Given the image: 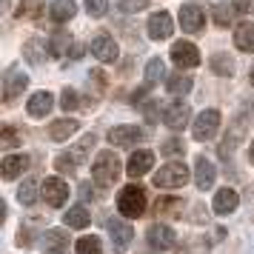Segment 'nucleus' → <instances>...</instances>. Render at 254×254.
<instances>
[{"label": "nucleus", "mask_w": 254, "mask_h": 254, "mask_svg": "<svg viewBox=\"0 0 254 254\" xmlns=\"http://www.w3.org/2000/svg\"><path fill=\"white\" fill-rule=\"evenodd\" d=\"M92 177L97 186H112L120 177V157L115 151H100L92 163Z\"/></svg>", "instance_id": "nucleus-1"}, {"label": "nucleus", "mask_w": 254, "mask_h": 254, "mask_svg": "<svg viewBox=\"0 0 254 254\" xmlns=\"http://www.w3.org/2000/svg\"><path fill=\"white\" fill-rule=\"evenodd\" d=\"M117 211L123 217H134V220L143 217V211H146V191L134 183L120 189V194H117Z\"/></svg>", "instance_id": "nucleus-2"}, {"label": "nucleus", "mask_w": 254, "mask_h": 254, "mask_svg": "<svg viewBox=\"0 0 254 254\" xmlns=\"http://www.w3.org/2000/svg\"><path fill=\"white\" fill-rule=\"evenodd\" d=\"M186 183H189V166L186 163H166L154 174V186L157 189H180Z\"/></svg>", "instance_id": "nucleus-3"}, {"label": "nucleus", "mask_w": 254, "mask_h": 254, "mask_svg": "<svg viewBox=\"0 0 254 254\" xmlns=\"http://www.w3.org/2000/svg\"><path fill=\"white\" fill-rule=\"evenodd\" d=\"M220 128V112L217 109H206L203 115H197V120L191 123V137L200 140V143H206L217 134Z\"/></svg>", "instance_id": "nucleus-4"}, {"label": "nucleus", "mask_w": 254, "mask_h": 254, "mask_svg": "<svg viewBox=\"0 0 254 254\" xmlns=\"http://www.w3.org/2000/svg\"><path fill=\"white\" fill-rule=\"evenodd\" d=\"M146 237H149V246L157 249V252H169V249L177 246V234H174V229L166 226V223H151L149 231H146Z\"/></svg>", "instance_id": "nucleus-5"}, {"label": "nucleus", "mask_w": 254, "mask_h": 254, "mask_svg": "<svg viewBox=\"0 0 254 254\" xmlns=\"http://www.w3.org/2000/svg\"><path fill=\"white\" fill-rule=\"evenodd\" d=\"M43 200H46L52 208L66 206V200H69V186H66V180H60V177H46V180H43Z\"/></svg>", "instance_id": "nucleus-6"}, {"label": "nucleus", "mask_w": 254, "mask_h": 254, "mask_svg": "<svg viewBox=\"0 0 254 254\" xmlns=\"http://www.w3.org/2000/svg\"><path fill=\"white\" fill-rule=\"evenodd\" d=\"M106 229H109V234H112V243H115L117 254H123L128 246H131V240H134V229H131L128 223H123V220H117V217L109 220Z\"/></svg>", "instance_id": "nucleus-7"}, {"label": "nucleus", "mask_w": 254, "mask_h": 254, "mask_svg": "<svg viewBox=\"0 0 254 254\" xmlns=\"http://www.w3.org/2000/svg\"><path fill=\"white\" fill-rule=\"evenodd\" d=\"M172 60H174V66H180V69H194L200 63V52H197L194 43L180 40V43L172 46Z\"/></svg>", "instance_id": "nucleus-8"}, {"label": "nucleus", "mask_w": 254, "mask_h": 254, "mask_svg": "<svg viewBox=\"0 0 254 254\" xmlns=\"http://www.w3.org/2000/svg\"><path fill=\"white\" fill-rule=\"evenodd\" d=\"M203 23H206V14H203L200 6H194V3L180 6V29H183V32L197 35V32H203Z\"/></svg>", "instance_id": "nucleus-9"}, {"label": "nucleus", "mask_w": 254, "mask_h": 254, "mask_svg": "<svg viewBox=\"0 0 254 254\" xmlns=\"http://www.w3.org/2000/svg\"><path fill=\"white\" fill-rule=\"evenodd\" d=\"M140 140H146L143 134V128L140 126H115L109 131V143L112 146H120V149H126V146H134Z\"/></svg>", "instance_id": "nucleus-10"}, {"label": "nucleus", "mask_w": 254, "mask_h": 254, "mask_svg": "<svg viewBox=\"0 0 254 254\" xmlns=\"http://www.w3.org/2000/svg\"><path fill=\"white\" fill-rule=\"evenodd\" d=\"M92 55L100 60V63H115V60L120 58L115 37H112V35H97L92 40Z\"/></svg>", "instance_id": "nucleus-11"}, {"label": "nucleus", "mask_w": 254, "mask_h": 254, "mask_svg": "<svg viewBox=\"0 0 254 254\" xmlns=\"http://www.w3.org/2000/svg\"><path fill=\"white\" fill-rule=\"evenodd\" d=\"M174 32V23H172V14L169 12H154L149 17V37L151 40H169Z\"/></svg>", "instance_id": "nucleus-12"}, {"label": "nucleus", "mask_w": 254, "mask_h": 254, "mask_svg": "<svg viewBox=\"0 0 254 254\" xmlns=\"http://www.w3.org/2000/svg\"><path fill=\"white\" fill-rule=\"evenodd\" d=\"M26 86H29V77H26L23 71L20 69H9L6 71V80H3V100L12 103L20 92H26Z\"/></svg>", "instance_id": "nucleus-13"}, {"label": "nucleus", "mask_w": 254, "mask_h": 254, "mask_svg": "<svg viewBox=\"0 0 254 254\" xmlns=\"http://www.w3.org/2000/svg\"><path fill=\"white\" fill-rule=\"evenodd\" d=\"M189 120H191V109L186 103H172L166 109V115H163V123L169 128H174V131H183L189 126Z\"/></svg>", "instance_id": "nucleus-14"}, {"label": "nucleus", "mask_w": 254, "mask_h": 254, "mask_svg": "<svg viewBox=\"0 0 254 254\" xmlns=\"http://www.w3.org/2000/svg\"><path fill=\"white\" fill-rule=\"evenodd\" d=\"M69 234L63 229H49L43 234V254H69Z\"/></svg>", "instance_id": "nucleus-15"}, {"label": "nucleus", "mask_w": 254, "mask_h": 254, "mask_svg": "<svg viewBox=\"0 0 254 254\" xmlns=\"http://www.w3.org/2000/svg\"><path fill=\"white\" fill-rule=\"evenodd\" d=\"M214 177H217V169L211 166V160H206L203 154L194 160V183L200 191H206V189H211L214 186Z\"/></svg>", "instance_id": "nucleus-16"}, {"label": "nucleus", "mask_w": 254, "mask_h": 254, "mask_svg": "<svg viewBox=\"0 0 254 254\" xmlns=\"http://www.w3.org/2000/svg\"><path fill=\"white\" fill-rule=\"evenodd\" d=\"M151 166H154V154H151L149 149H140V151H134V154L128 157L126 172H128V177H143Z\"/></svg>", "instance_id": "nucleus-17"}, {"label": "nucleus", "mask_w": 254, "mask_h": 254, "mask_svg": "<svg viewBox=\"0 0 254 254\" xmlns=\"http://www.w3.org/2000/svg\"><path fill=\"white\" fill-rule=\"evenodd\" d=\"M237 206H240V197H237L234 189H220L217 194H214V203H211L214 214H231Z\"/></svg>", "instance_id": "nucleus-18"}, {"label": "nucleus", "mask_w": 254, "mask_h": 254, "mask_svg": "<svg viewBox=\"0 0 254 254\" xmlns=\"http://www.w3.org/2000/svg\"><path fill=\"white\" fill-rule=\"evenodd\" d=\"M29 169V157L26 154H9L3 157V180H14Z\"/></svg>", "instance_id": "nucleus-19"}, {"label": "nucleus", "mask_w": 254, "mask_h": 254, "mask_svg": "<svg viewBox=\"0 0 254 254\" xmlns=\"http://www.w3.org/2000/svg\"><path fill=\"white\" fill-rule=\"evenodd\" d=\"M52 106H55V97H52V92H37L32 94V100H29V106H26V112L32 117H43L52 112Z\"/></svg>", "instance_id": "nucleus-20"}, {"label": "nucleus", "mask_w": 254, "mask_h": 254, "mask_svg": "<svg viewBox=\"0 0 254 254\" xmlns=\"http://www.w3.org/2000/svg\"><path fill=\"white\" fill-rule=\"evenodd\" d=\"M74 131H77V120L63 117V120H55V123L49 126V137L55 140V143H63V140H69Z\"/></svg>", "instance_id": "nucleus-21"}, {"label": "nucleus", "mask_w": 254, "mask_h": 254, "mask_svg": "<svg viewBox=\"0 0 254 254\" xmlns=\"http://www.w3.org/2000/svg\"><path fill=\"white\" fill-rule=\"evenodd\" d=\"M234 46L240 52H254V23H240L234 29Z\"/></svg>", "instance_id": "nucleus-22"}, {"label": "nucleus", "mask_w": 254, "mask_h": 254, "mask_svg": "<svg viewBox=\"0 0 254 254\" xmlns=\"http://www.w3.org/2000/svg\"><path fill=\"white\" fill-rule=\"evenodd\" d=\"M23 55H26V60H29V63L40 66V63L46 60V55H49V52H46V43H43L40 37H32V40L23 46Z\"/></svg>", "instance_id": "nucleus-23"}, {"label": "nucleus", "mask_w": 254, "mask_h": 254, "mask_svg": "<svg viewBox=\"0 0 254 254\" xmlns=\"http://www.w3.org/2000/svg\"><path fill=\"white\" fill-rule=\"evenodd\" d=\"M63 220H66L69 229H86L89 226V211H86V206H71L63 214Z\"/></svg>", "instance_id": "nucleus-24"}, {"label": "nucleus", "mask_w": 254, "mask_h": 254, "mask_svg": "<svg viewBox=\"0 0 254 254\" xmlns=\"http://www.w3.org/2000/svg\"><path fill=\"white\" fill-rule=\"evenodd\" d=\"M191 86H194V80H191V74H172L169 80H166V89L172 94H189L191 92Z\"/></svg>", "instance_id": "nucleus-25"}, {"label": "nucleus", "mask_w": 254, "mask_h": 254, "mask_svg": "<svg viewBox=\"0 0 254 254\" xmlns=\"http://www.w3.org/2000/svg\"><path fill=\"white\" fill-rule=\"evenodd\" d=\"M74 12H77V9H74L71 0H58V3L52 6V20H55V23H66V20L74 17Z\"/></svg>", "instance_id": "nucleus-26"}, {"label": "nucleus", "mask_w": 254, "mask_h": 254, "mask_svg": "<svg viewBox=\"0 0 254 254\" xmlns=\"http://www.w3.org/2000/svg\"><path fill=\"white\" fill-rule=\"evenodd\" d=\"M74 254H103V243H100V237H94V234L80 237V240L74 243Z\"/></svg>", "instance_id": "nucleus-27"}, {"label": "nucleus", "mask_w": 254, "mask_h": 254, "mask_svg": "<svg viewBox=\"0 0 254 254\" xmlns=\"http://www.w3.org/2000/svg\"><path fill=\"white\" fill-rule=\"evenodd\" d=\"M211 71L220 74V77H231V74H234V60H231L229 55H223V52H220V55L211 58Z\"/></svg>", "instance_id": "nucleus-28"}, {"label": "nucleus", "mask_w": 254, "mask_h": 254, "mask_svg": "<svg viewBox=\"0 0 254 254\" xmlns=\"http://www.w3.org/2000/svg\"><path fill=\"white\" fill-rule=\"evenodd\" d=\"M17 200H20L23 206H32V203L37 200V180H32V177H29V180H23V183H20V189H17Z\"/></svg>", "instance_id": "nucleus-29"}, {"label": "nucleus", "mask_w": 254, "mask_h": 254, "mask_svg": "<svg viewBox=\"0 0 254 254\" xmlns=\"http://www.w3.org/2000/svg\"><path fill=\"white\" fill-rule=\"evenodd\" d=\"M40 9H43V0H20L17 17H32V20H37L40 17Z\"/></svg>", "instance_id": "nucleus-30"}, {"label": "nucleus", "mask_w": 254, "mask_h": 254, "mask_svg": "<svg viewBox=\"0 0 254 254\" xmlns=\"http://www.w3.org/2000/svg\"><path fill=\"white\" fill-rule=\"evenodd\" d=\"M163 60L160 58H154V60H149L146 63V83H157V80H163Z\"/></svg>", "instance_id": "nucleus-31"}, {"label": "nucleus", "mask_w": 254, "mask_h": 254, "mask_svg": "<svg viewBox=\"0 0 254 254\" xmlns=\"http://www.w3.org/2000/svg\"><path fill=\"white\" fill-rule=\"evenodd\" d=\"M69 46H71V37L69 35H63V32H58V35L52 37V55H66L69 52Z\"/></svg>", "instance_id": "nucleus-32"}, {"label": "nucleus", "mask_w": 254, "mask_h": 254, "mask_svg": "<svg viewBox=\"0 0 254 254\" xmlns=\"http://www.w3.org/2000/svg\"><path fill=\"white\" fill-rule=\"evenodd\" d=\"M60 106H63V112H74V109L80 106L77 92H74V89H63V94H60Z\"/></svg>", "instance_id": "nucleus-33"}, {"label": "nucleus", "mask_w": 254, "mask_h": 254, "mask_svg": "<svg viewBox=\"0 0 254 254\" xmlns=\"http://www.w3.org/2000/svg\"><path fill=\"white\" fill-rule=\"evenodd\" d=\"M74 166H77V157H74V154H60L58 160H55V169L63 172V174H71L74 172Z\"/></svg>", "instance_id": "nucleus-34"}, {"label": "nucleus", "mask_w": 254, "mask_h": 254, "mask_svg": "<svg viewBox=\"0 0 254 254\" xmlns=\"http://www.w3.org/2000/svg\"><path fill=\"white\" fill-rule=\"evenodd\" d=\"M117 6L126 14H134V12H143V9L149 6V0H117Z\"/></svg>", "instance_id": "nucleus-35"}, {"label": "nucleus", "mask_w": 254, "mask_h": 254, "mask_svg": "<svg viewBox=\"0 0 254 254\" xmlns=\"http://www.w3.org/2000/svg\"><path fill=\"white\" fill-rule=\"evenodd\" d=\"M160 151L166 154V157H172V154H183L186 146H183V140H180V137H172V140H166V143H163Z\"/></svg>", "instance_id": "nucleus-36"}, {"label": "nucleus", "mask_w": 254, "mask_h": 254, "mask_svg": "<svg viewBox=\"0 0 254 254\" xmlns=\"http://www.w3.org/2000/svg\"><path fill=\"white\" fill-rule=\"evenodd\" d=\"M106 9H109V0H86V12L92 17H103Z\"/></svg>", "instance_id": "nucleus-37"}, {"label": "nucleus", "mask_w": 254, "mask_h": 254, "mask_svg": "<svg viewBox=\"0 0 254 254\" xmlns=\"http://www.w3.org/2000/svg\"><path fill=\"white\" fill-rule=\"evenodd\" d=\"M92 146H94V134H86V137H83L80 143H77V149L71 151V154L77 157V163H80V157H86V154L92 151Z\"/></svg>", "instance_id": "nucleus-38"}, {"label": "nucleus", "mask_w": 254, "mask_h": 254, "mask_svg": "<svg viewBox=\"0 0 254 254\" xmlns=\"http://www.w3.org/2000/svg\"><path fill=\"white\" fill-rule=\"evenodd\" d=\"M17 143H20V131L12 126H3V149H12Z\"/></svg>", "instance_id": "nucleus-39"}, {"label": "nucleus", "mask_w": 254, "mask_h": 254, "mask_svg": "<svg viewBox=\"0 0 254 254\" xmlns=\"http://www.w3.org/2000/svg\"><path fill=\"white\" fill-rule=\"evenodd\" d=\"M157 211L160 214H169V211H180V200H172V197H163V200H157Z\"/></svg>", "instance_id": "nucleus-40"}, {"label": "nucleus", "mask_w": 254, "mask_h": 254, "mask_svg": "<svg viewBox=\"0 0 254 254\" xmlns=\"http://www.w3.org/2000/svg\"><path fill=\"white\" fill-rule=\"evenodd\" d=\"M214 20H217V26H229L231 23V9H226L223 3L214 6Z\"/></svg>", "instance_id": "nucleus-41"}, {"label": "nucleus", "mask_w": 254, "mask_h": 254, "mask_svg": "<svg viewBox=\"0 0 254 254\" xmlns=\"http://www.w3.org/2000/svg\"><path fill=\"white\" fill-rule=\"evenodd\" d=\"M231 6H234L240 14H254V0H234Z\"/></svg>", "instance_id": "nucleus-42"}, {"label": "nucleus", "mask_w": 254, "mask_h": 254, "mask_svg": "<svg viewBox=\"0 0 254 254\" xmlns=\"http://www.w3.org/2000/svg\"><path fill=\"white\" fill-rule=\"evenodd\" d=\"M80 197H83V200H92V186H89V183L80 186Z\"/></svg>", "instance_id": "nucleus-43"}, {"label": "nucleus", "mask_w": 254, "mask_h": 254, "mask_svg": "<svg viewBox=\"0 0 254 254\" xmlns=\"http://www.w3.org/2000/svg\"><path fill=\"white\" fill-rule=\"evenodd\" d=\"M249 157H252V163H254V143H252V149H249Z\"/></svg>", "instance_id": "nucleus-44"}, {"label": "nucleus", "mask_w": 254, "mask_h": 254, "mask_svg": "<svg viewBox=\"0 0 254 254\" xmlns=\"http://www.w3.org/2000/svg\"><path fill=\"white\" fill-rule=\"evenodd\" d=\"M9 3H12V0H3V9H9Z\"/></svg>", "instance_id": "nucleus-45"}]
</instances>
